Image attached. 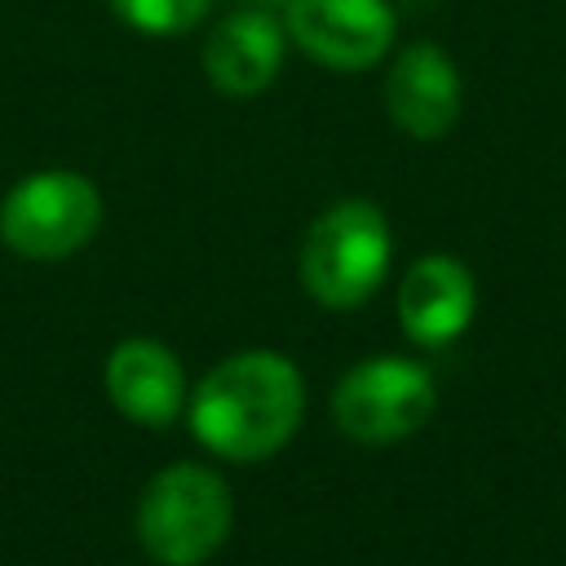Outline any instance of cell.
Returning <instances> with one entry per match:
<instances>
[{"label": "cell", "mask_w": 566, "mask_h": 566, "mask_svg": "<svg viewBox=\"0 0 566 566\" xmlns=\"http://www.w3.org/2000/svg\"><path fill=\"white\" fill-rule=\"evenodd\" d=\"M305 380L274 349H243L217 363L190 394L195 438L234 464L274 455L301 424Z\"/></svg>", "instance_id": "obj_1"}, {"label": "cell", "mask_w": 566, "mask_h": 566, "mask_svg": "<svg viewBox=\"0 0 566 566\" xmlns=\"http://www.w3.org/2000/svg\"><path fill=\"white\" fill-rule=\"evenodd\" d=\"M234 504L208 464L177 460L159 469L137 500V539L159 566H203L230 535Z\"/></svg>", "instance_id": "obj_2"}, {"label": "cell", "mask_w": 566, "mask_h": 566, "mask_svg": "<svg viewBox=\"0 0 566 566\" xmlns=\"http://www.w3.org/2000/svg\"><path fill=\"white\" fill-rule=\"evenodd\" d=\"M389 221L371 199L332 203L301 243V283L327 310L363 305L389 270Z\"/></svg>", "instance_id": "obj_3"}, {"label": "cell", "mask_w": 566, "mask_h": 566, "mask_svg": "<svg viewBox=\"0 0 566 566\" xmlns=\"http://www.w3.org/2000/svg\"><path fill=\"white\" fill-rule=\"evenodd\" d=\"M102 226V195L88 177L49 168L22 177L0 203V239L27 261L75 256Z\"/></svg>", "instance_id": "obj_4"}, {"label": "cell", "mask_w": 566, "mask_h": 566, "mask_svg": "<svg viewBox=\"0 0 566 566\" xmlns=\"http://www.w3.org/2000/svg\"><path fill=\"white\" fill-rule=\"evenodd\" d=\"M433 376L411 358H367L336 380L332 416L345 438L385 447L411 438L433 416Z\"/></svg>", "instance_id": "obj_5"}, {"label": "cell", "mask_w": 566, "mask_h": 566, "mask_svg": "<svg viewBox=\"0 0 566 566\" xmlns=\"http://www.w3.org/2000/svg\"><path fill=\"white\" fill-rule=\"evenodd\" d=\"M287 35L332 71H367L394 44L385 0H287Z\"/></svg>", "instance_id": "obj_6"}, {"label": "cell", "mask_w": 566, "mask_h": 566, "mask_svg": "<svg viewBox=\"0 0 566 566\" xmlns=\"http://www.w3.org/2000/svg\"><path fill=\"white\" fill-rule=\"evenodd\" d=\"M385 111L416 142H438L442 133H451V124L460 119V75L451 57L424 40L407 44L389 66Z\"/></svg>", "instance_id": "obj_7"}, {"label": "cell", "mask_w": 566, "mask_h": 566, "mask_svg": "<svg viewBox=\"0 0 566 566\" xmlns=\"http://www.w3.org/2000/svg\"><path fill=\"white\" fill-rule=\"evenodd\" d=\"M473 310H478L473 274L455 256H442V252L420 256L398 287V323L424 349L451 345L469 327Z\"/></svg>", "instance_id": "obj_8"}, {"label": "cell", "mask_w": 566, "mask_h": 566, "mask_svg": "<svg viewBox=\"0 0 566 566\" xmlns=\"http://www.w3.org/2000/svg\"><path fill=\"white\" fill-rule=\"evenodd\" d=\"M106 394L133 424L164 429L186 407V376L164 340L133 336L119 340L106 358Z\"/></svg>", "instance_id": "obj_9"}, {"label": "cell", "mask_w": 566, "mask_h": 566, "mask_svg": "<svg viewBox=\"0 0 566 566\" xmlns=\"http://www.w3.org/2000/svg\"><path fill=\"white\" fill-rule=\"evenodd\" d=\"M283 66V27L265 9L221 18L203 44V71L226 97H256Z\"/></svg>", "instance_id": "obj_10"}, {"label": "cell", "mask_w": 566, "mask_h": 566, "mask_svg": "<svg viewBox=\"0 0 566 566\" xmlns=\"http://www.w3.org/2000/svg\"><path fill=\"white\" fill-rule=\"evenodd\" d=\"M111 9L119 13L124 27L142 35H181L199 27V18L208 13V0H111Z\"/></svg>", "instance_id": "obj_11"}]
</instances>
